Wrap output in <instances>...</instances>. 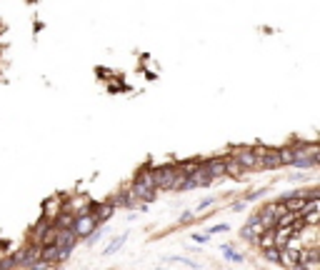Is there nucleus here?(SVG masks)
Wrapping results in <instances>:
<instances>
[{
  "label": "nucleus",
  "mask_w": 320,
  "mask_h": 270,
  "mask_svg": "<svg viewBox=\"0 0 320 270\" xmlns=\"http://www.w3.org/2000/svg\"><path fill=\"white\" fill-rule=\"evenodd\" d=\"M130 193L135 200H140V203H145V205L158 198V188H155L150 168H143L140 173L135 175V180L130 183Z\"/></svg>",
  "instance_id": "obj_1"
},
{
  "label": "nucleus",
  "mask_w": 320,
  "mask_h": 270,
  "mask_svg": "<svg viewBox=\"0 0 320 270\" xmlns=\"http://www.w3.org/2000/svg\"><path fill=\"white\" fill-rule=\"evenodd\" d=\"M153 180H155V188L158 190H173L175 183L183 178V173L178 170V163H168V165H160V168H150Z\"/></svg>",
  "instance_id": "obj_2"
},
{
  "label": "nucleus",
  "mask_w": 320,
  "mask_h": 270,
  "mask_svg": "<svg viewBox=\"0 0 320 270\" xmlns=\"http://www.w3.org/2000/svg\"><path fill=\"white\" fill-rule=\"evenodd\" d=\"M228 155H233L245 170H263V160H260V153H258L255 148H245V145L238 148V145H233Z\"/></svg>",
  "instance_id": "obj_3"
},
{
  "label": "nucleus",
  "mask_w": 320,
  "mask_h": 270,
  "mask_svg": "<svg viewBox=\"0 0 320 270\" xmlns=\"http://www.w3.org/2000/svg\"><path fill=\"white\" fill-rule=\"evenodd\" d=\"M95 228H98V220L93 218V213H90V210L78 213L76 218H73V225H70V230L76 233L78 238H88Z\"/></svg>",
  "instance_id": "obj_4"
},
{
  "label": "nucleus",
  "mask_w": 320,
  "mask_h": 270,
  "mask_svg": "<svg viewBox=\"0 0 320 270\" xmlns=\"http://www.w3.org/2000/svg\"><path fill=\"white\" fill-rule=\"evenodd\" d=\"M110 203H113L115 208H128V210H145V203H140V200H135L130 193V188H125V190H120V193H115L110 198Z\"/></svg>",
  "instance_id": "obj_5"
},
{
  "label": "nucleus",
  "mask_w": 320,
  "mask_h": 270,
  "mask_svg": "<svg viewBox=\"0 0 320 270\" xmlns=\"http://www.w3.org/2000/svg\"><path fill=\"white\" fill-rule=\"evenodd\" d=\"M90 213H93V218L98 220V225H105L110 218L115 215V205L110 200H103V203H93L90 205Z\"/></svg>",
  "instance_id": "obj_6"
},
{
  "label": "nucleus",
  "mask_w": 320,
  "mask_h": 270,
  "mask_svg": "<svg viewBox=\"0 0 320 270\" xmlns=\"http://www.w3.org/2000/svg\"><path fill=\"white\" fill-rule=\"evenodd\" d=\"M63 200H65V198H60V195H55V198H48V200L43 203V208H40V213H43V220L55 223V218L60 215V210H63Z\"/></svg>",
  "instance_id": "obj_7"
},
{
  "label": "nucleus",
  "mask_w": 320,
  "mask_h": 270,
  "mask_svg": "<svg viewBox=\"0 0 320 270\" xmlns=\"http://www.w3.org/2000/svg\"><path fill=\"white\" fill-rule=\"evenodd\" d=\"M263 230H265L263 223L258 220V215H253V218H248V223L240 228V238L248 240V243H255V240H258V235H260Z\"/></svg>",
  "instance_id": "obj_8"
},
{
  "label": "nucleus",
  "mask_w": 320,
  "mask_h": 270,
  "mask_svg": "<svg viewBox=\"0 0 320 270\" xmlns=\"http://www.w3.org/2000/svg\"><path fill=\"white\" fill-rule=\"evenodd\" d=\"M205 163V170L208 175H210V180L215 183V180H225V158H208V160H203Z\"/></svg>",
  "instance_id": "obj_9"
},
{
  "label": "nucleus",
  "mask_w": 320,
  "mask_h": 270,
  "mask_svg": "<svg viewBox=\"0 0 320 270\" xmlns=\"http://www.w3.org/2000/svg\"><path fill=\"white\" fill-rule=\"evenodd\" d=\"M280 265L283 268H300V250L280 248Z\"/></svg>",
  "instance_id": "obj_10"
},
{
  "label": "nucleus",
  "mask_w": 320,
  "mask_h": 270,
  "mask_svg": "<svg viewBox=\"0 0 320 270\" xmlns=\"http://www.w3.org/2000/svg\"><path fill=\"white\" fill-rule=\"evenodd\" d=\"M260 160H263V170L280 168V153H278V148H265L263 155H260Z\"/></svg>",
  "instance_id": "obj_11"
},
{
  "label": "nucleus",
  "mask_w": 320,
  "mask_h": 270,
  "mask_svg": "<svg viewBox=\"0 0 320 270\" xmlns=\"http://www.w3.org/2000/svg\"><path fill=\"white\" fill-rule=\"evenodd\" d=\"M245 173H248V170H245V168L238 163V160H235V158H233V155H225V175H228V178L240 180Z\"/></svg>",
  "instance_id": "obj_12"
},
{
  "label": "nucleus",
  "mask_w": 320,
  "mask_h": 270,
  "mask_svg": "<svg viewBox=\"0 0 320 270\" xmlns=\"http://www.w3.org/2000/svg\"><path fill=\"white\" fill-rule=\"evenodd\" d=\"M125 240H128V233H123V235L113 238V240H110V245H105L103 255H113V253H118L120 248H123V245H125Z\"/></svg>",
  "instance_id": "obj_13"
},
{
  "label": "nucleus",
  "mask_w": 320,
  "mask_h": 270,
  "mask_svg": "<svg viewBox=\"0 0 320 270\" xmlns=\"http://www.w3.org/2000/svg\"><path fill=\"white\" fill-rule=\"evenodd\" d=\"M263 253V258L268 260V263H273V265H280V248L278 245H270V248H265Z\"/></svg>",
  "instance_id": "obj_14"
},
{
  "label": "nucleus",
  "mask_w": 320,
  "mask_h": 270,
  "mask_svg": "<svg viewBox=\"0 0 320 270\" xmlns=\"http://www.w3.org/2000/svg\"><path fill=\"white\" fill-rule=\"evenodd\" d=\"M220 253L225 255L230 263H243V253H238L235 248H233V245H223V248H220Z\"/></svg>",
  "instance_id": "obj_15"
},
{
  "label": "nucleus",
  "mask_w": 320,
  "mask_h": 270,
  "mask_svg": "<svg viewBox=\"0 0 320 270\" xmlns=\"http://www.w3.org/2000/svg\"><path fill=\"white\" fill-rule=\"evenodd\" d=\"M278 153H280V168H285V165H290V160H293V148L290 145H285V148H278Z\"/></svg>",
  "instance_id": "obj_16"
},
{
  "label": "nucleus",
  "mask_w": 320,
  "mask_h": 270,
  "mask_svg": "<svg viewBox=\"0 0 320 270\" xmlns=\"http://www.w3.org/2000/svg\"><path fill=\"white\" fill-rule=\"evenodd\" d=\"M215 203H218L215 198H208V200H203V203H198V208H195V213H205V210H210V208H213Z\"/></svg>",
  "instance_id": "obj_17"
},
{
  "label": "nucleus",
  "mask_w": 320,
  "mask_h": 270,
  "mask_svg": "<svg viewBox=\"0 0 320 270\" xmlns=\"http://www.w3.org/2000/svg\"><path fill=\"white\" fill-rule=\"evenodd\" d=\"M193 220H195V210H188V213L180 215V225H190Z\"/></svg>",
  "instance_id": "obj_18"
},
{
  "label": "nucleus",
  "mask_w": 320,
  "mask_h": 270,
  "mask_svg": "<svg viewBox=\"0 0 320 270\" xmlns=\"http://www.w3.org/2000/svg\"><path fill=\"white\" fill-rule=\"evenodd\" d=\"M208 233H210V235H215V233H228V223H218V225H213Z\"/></svg>",
  "instance_id": "obj_19"
},
{
  "label": "nucleus",
  "mask_w": 320,
  "mask_h": 270,
  "mask_svg": "<svg viewBox=\"0 0 320 270\" xmlns=\"http://www.w3.org/2000/svg\"><path fill=\"white\" fill-rule=\"evenodd\" d=\"M193 240H195V243H208V240H210V233H195Z\"/></svg>",
  "instance_id": "obj_20"
}]
</instances>
